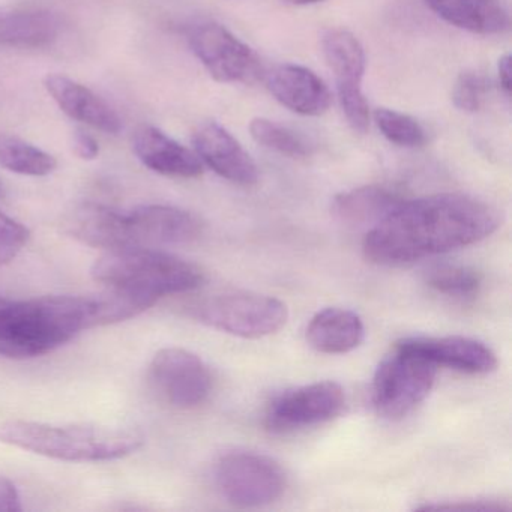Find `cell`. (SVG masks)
<instances>
[{"mask_svg":"<svg viewBox=\"0 0 512 512\" xmlns=\"http://www.w3.org/2000/svg\"><path fill=\"white\" fill-rule=\"evenodd\" d=\"M502 226L494 206L467 196L445 193L404 199L364 239L365 257L380 266H401L424 257L469 247Z\"/></svg>","mask_w":512,"mask_h":512,"instance_id":"cell-1","label":"cell"},{"mask_svg":"<svg viewBox=\"0 0 512 512\" xmlns=\"http://www.w3.org/2000/svg\"><path fill=\"white\" fill-rule=\"evenodd\" d=\"M91 329L89 296H43L0 305V355L31 359Z\"/></svg>","mask_w":512,"mask_h":512,"instance_id":"cell-2","label":"cell"},{"mask_svg":"<svg viewBox=\"0 0 512 512\" xmlns=\"http://www.w3.org/2000/svg\"><path fill=\"white\" fill-rule=\"evenodd\" d=\"M0 443L53 460L94 463L134 454L142 448L145 436L134 428L8 419L0 421Z\"/></svg>","mask_w":512,"mask_h":512,"instance_id":"cell-3","label":"cell"},{"mask_svg":"<svg viewBox=\"0 0 512 512\" xmlns=\"http://www.w3.org/2000/svg\"><path fill=\"white\" fill-rule=\"evenodd\" d=\"M91 275L104 287L142 293L157 302L173 293L197 289L205 281L199 266L149 247L106 251L95 260Z\"/></svg>","mask_w":512,"mask_h":512,"instance_id":"cell-4","label":"cell"},{"mask_svg":"<svg viewBox=\"0 0 512 512\" xmlns=\"http://www.w3.org/2000/svg\"><path fill=\"white\" fill-rule=\"evenodd\" d=\"M436 376L433 361L398 341L374 374V407L391 421L406 418L428 397Z\"/></svg>","mask_w":512,"mask_h":512,"instance_id":"cell-5","label":"cell"},{"mask_svg":"<svg viewBox=\"0 0 512 512\" xmlns=\"http://www.w3.org/2000/svg\"><path fill=\"white\" fill-rule=\"evenodd\" d=\"M203 325L241 338H263L280 331L289 319L286 304L274 296L232 292L211 296L194 305Z\"/></svg>","mask_w":512,"mask_h":512,"instance_id":"cell-6","label":"cell"},{"mask_svg":"<svg viewBox=\"0 0 512 512\" xmlns=\"http://www.w3.org/2000/svg\"><path fill=\"white\" fill-rule=\"evenodd\" d=\"M215 484L230 505L262 508L283 496L287 481L280 464L268 455L236 451L218 460Z\"/></svg>","mask_w":512,"mask_h":512,"instance_id":"cell-7","label":"cell"},{"mask_svg":"<svg viewBox=\"0 0 512 512\" xmlns=\"http://www.w3.org/2000/svg\"><path fill=\"white\" fill-rule=\"evenodd\" d=\"M188 44L217 82L251 85L265 74L259 56L218 23L193 26L188 32Z\"/></svg>","mask_w":512,"mask_h":512,"instance_id":"cell-8","label":"cell"},{"mask_svg":"<svg viewBox=\"0 0 512 512\" xmlns=\"http://www.w3.org/2000/svg\"><path fill=\"white\" fill-rule=\"evenodd\" d=\"M149 380L164 403L181 410L205 403L212 389L208 365L196 353L181 347H166L155 353L149 365Z\"/></svg>","mask_w":512,"mask_h":512,"instance_id":"cell-9","label":"cell"},{"mask_svg":"<svg viewBox=\"0 0 512 512\" xmlns=\"http://www.w3.org/2000/svg\"><path fill=\"white\" fill-rule=\"evenodd\" d=\"M323 55L337 82L338 100L347 122L355 133H367L370 107L362 92L365 74L364 47L355 35L344 29H332L323 37Z\"/></svg>","mask_w":512,"mask_h":512,"instance_id":"cell-10","label":"cell"},{"mask_svg":"<svg viewBox=\"0 0 512 512\" xmlns=\"http://www.w3.org/2000/svg\"><path fill=\"white\" fill-rule=\"evenodd\" d=\"M346 406L343 386L337 382L311 383L275 398L265 416L272 433H289L337 418Z\"/></svg>","mask_w":512,"mask_h":512,"instance_id":"cell-11","label":"cell"},{"mask_svg":"<svg viewBox=\"0 0 512 512\" xmlns=\"http://www.w3.org/2000/svg\"><path fill=\"white\" fill-rule=\"evenodd\" d=\"M133 247L187 245L202 235V223L185 209L169 205H142L127 214Z\"/></svg>","mask_w":512,"mask_h":512,"instance_id":"cell-12","label":"cell"},{"mask_svg":"<svg viewBox=\"0 0 512 512\" xmlns=\"http://www.w3.org/2000/svg\"><path fill=\"white\" fill-rule=\"evenodd\" d=\"M197 157L221 178L250 187L259 179V169L241 143L217 122H206L193 136Z\"/></svg>","mask_w":512,"mask_h":512,"instance_id":"cell-13","label":"cell"},{"mask_svg":"<svg viewBox=\"0 0 512 512\" xmlns=\"http://www.w3.org/2000/svg\"><path fill=\"white\" fill-rule=\"evenodd\" d=\"M64 232L80 244L112 251L133 247L127 214L98 203H83L68 212Z\"/></svg>","mask_w":512,"mask_h":512,"instance_id":"cell-14","label":"cell"},{"mask_svg":"<svg viewBox=\"0 0 512 512\" xmlns=\"http://www.w3.org/2000/svg\"><path fill=\"white\" fill-rule=\"evenodd\" d=\"M44 89L59 109L74 121L107 134L121 131L122 121L116 110L82 83L61 74H49L44 79Z\"/></svg>","mask_w":512,"mask_h":512,"instance_id":"cell-15","label":"cell"},{"mask_svg":"<svg viewBox=\"0 0 512 512\" xmlns=\"http://www.w3.org/2000/svg\"><path fill=\"white\" fill-rule=\"evenodd\" d=\"M278 103L302 116H320L331 107V92L319 76L299 65H281L268 76Z\"/></svg>","mask_w":512,"mask_h":512,"instance_id":"cell-16","label":"cell"},{"mask_svg":"<svg viewBox=\"0 0 512 512\" xmlns=\"http://www.w3.org/2000/svg\"><path fill=\"white\" fill-rule=\"evenodd\" d=\"M134 154L143 166L169 178L193 179L203 173L196 152L182 146L158 128L145 125L133 137Z\"/></svg>","mask_w":512,"mask_h":512,"instance_id":"cell-17","label":"cell"},{"mask_svg":"<svg viewBox=\"0 0 512 512\" xmlns=\"http://www.w3.org/2000/svg\"><path fill=\"white\" fill-rule=\"evenodd\" d=\"M439 367L452 368L467 374H488L496 370L497 358L490 347L467 337H418L401 340Z\"/></svg>","mask_w":512,"mask_h":512,"instance_id":"cell-18","label":"cell"},{"mask_svg":"<svg viewBox=\"0 0 512 512\" xmlns=\"http://www.w3.org/2000/svg\"><path fill=\"white\" fill-rule=\"evenodd\" d=\"M427 7L449 25L476 35L508 31L509 16L500 0H425Z\"/></svg>","mask_w":512,"mask_h":512,"instance_id":"cell-19","label":"cell"},{"mask_svg":"<svg viewBox=\"0 0 512 512\" xmlns=\"http://www.w3.org/2000/svg\"><path fill=\"white\" fill-rule=\"evenodd\" d=\"M365 326L361 317L346 308H326L311 319L307 341L326 355H343L361 346Z\"/></svg>","mask_w":512,"mask_h":512,"instance_id":"cell-20","label":"cell"},{"mask_svg":"<svg viewBox=\"0 0 512 512\" xmlns=\"http://www.w3.org/2000/svg\"><path fill=\"white\" fill-rule=\"evenodd\" d=\"M403 200L395 191L379 185H368L338 194L332 202V212L346 226L374 227Z\"/></svg>","mask_w":512,"mask_h":512,"instance_id":"cell-21","label":"cell"},{"mask_svg":"<svg viewBox=\"0 0 512 512\" xmlns=\"http://www.w3.org/2000/svg\"><path fill=\"white\" fill-rule=\"evenodd\" d=\"M59 22L47 11H0V46L46 47L56 40Z\"/></svg>","mask_w":512,"mask_h":512,"instance_id":"cell-22","label":"cell"},{"mask_svg":"<svg viewBox=\"0 0 512 512\" xmlns=\"http://www.w3.org/2000/svg\"><path fill=\"white\" fill-rule=\"evenodd\" d=\"M91 299V328L115 325L133 319L145 313L157 304L155 299L131 290L106 287L100 295L89 296Z\"/></svg>","mask_w":512,"mask_h":512,"instance_id":"cell-23","label":"cell"},{"mask_svg":"<svg viewBox=\"0 0 512 512\" xmlns=\"http://www.w3.org/2000/svg\"><path fill=\"white\" fill-rule=\"evenodd\" d=\"M0 166L17 175L41 178L55 172L58 161L26 140L0 134Z\"/></svg>","mask_w":512,"mask_h":512,"instance_id":"cell-24","label":"cell"},{"mask_svg":"<svg viewBox=\"0 0 512 512\" xmlns=\"http://www.w3.org/2000/svg\"><path fill=\"white\" fill-rule=\"evenodd\" d=\"M425 283L440 295L470 299L481 290L482 275L469 266L442 265L427 272Z\"/></svg>","mask_w":512,"mask_h":512,"instance_id":"cell-25","label":"cell"},{"mask_svg":"<svg viewBox=\"0 0 512 512\" xmlns=\"http://www.w3.org/2000/svg\"><path fill=\"white\" fill-rule=\"evenodd\" d=\"M251 137L263 148L290 158L307 157L310 146L301 136L277 122L256 118L250 124Z\"/></svg>","mask_w":512,"mask_h":512,"instance_id":"cell-26","label":"cell"},{"mask_svg":"<svg viewBox=\"0 0 512 512\" xmlns=\"http://www.w3.org/2000/svg\"><path fill=\"white\" fill-rule=\"evenodd\" d=\"M374 121L383 137L401 148H419L427 143L424 127L412 116L379 109L374 112Z\"/></svg>","mask_w":512,"mask_h":512,"instance_id":"cell-27","label":"cell"},{"mask_svg":"<svg viewBox=\"0 0 512 512\" xmlns=\"http://www.w3.org/2000/svg\"><path fill=\"white\" fill-rule=\"evenodd\" d=\"M31 239L25 224L0 211V266L13 262Z\"/></svg>","mask_w":512,"mask_h":512,"instance_id":"cell-28","label":"cell"},{"mask_svg":"<svg viewBox=\"0 0 512 512\" xmlns=\"http://www.w3.org/2000/svg\"><path fill=\"white\" fill-rule=\"evenodd\" d=\"M485 92H487V83L484 77L473 71H466L455 82L452 101L461 112L475 113L484 103Z\"/></svg>","mask_w":512,"mask_h":512,"instance_id":"cell-29","label":"cell"},{"mask_svg":"<svg viewBox=\"0 0 512 512\" xmlns=\"http://www.w3.org/2000/svg\"><path fill=\"white\" fill-rule=\"evenodd\" d=\"M418 509H436V511H503L508 509L502 503L488 502V500H467V502L442 503V505L419 506Z\"/></svg>","mask_w":512,"mask_h":512,"instance_id":"cell-30","label":"cell"},{"mask_svg":"<svg viewBox=\"0 0 512 512\" xmlns=\"http://www.w3.org/2000/svg\"><path fill=\"white\" fill-rule=\"evenodd\" d=\"M22 497L11 479L0 476V512L22 511Z\"/></svg>","mask_w":512,"mask_h":512,"instance_id":"cell-31","label":"cell"},{"mask_svg":"<svg viewBox=\"0 0 512 512\" xmlns=\"http://www.w3.org/2000/svg\"><path fill=\"white\" fill-rule=\"evenodd\" d=\"M74 154L85 161H92L100 155V145L94 137L79 131L74 137Z\"/></svg>","mask_w":512,"mask_h":512,"instance_id":"cell-32","label":"cell"},{"mask_svg":"<svg viewBox=\"0 0 512 512\" xmlns=\"http://www.w3.org/2000/svg\"><path fill=\"white\" fill-rule=\"evenodd\" d=\"M497 74H499L500 88L506 95L511 94V56L505 55L500 58L497 64Z\"/></svg>","mask_w":512,"mask_h":512,"instance_id":"cell-33","label":"cell"},{"mask_svg":"<svg viewBox=\"0 0 512 512\" xmlns=\"http://www.w3.org/2000/svg\"><path fill=\"white\" fill-rule=\"evenodd\" d=\"M287 4L298 5V7H305V5L320 4L323 0H284Z\"/></svg>","mask_w":512,"mask_h":512,"instance_id":"cell-34","label":"cell"},{"mask_svg":"<svg viewBox=\"0 0 512 512\" xmlns=\"http://www.w3.org/2000/svg\"><path fill=\"white\" fill-rule=\"evenodd\" d=\"M5 301H7V299L0 298V305L4 304Z\"/></svg>","mask_w":512,"mask_h":512,"instance_id":"cell-35","label":"cell"},{"mask_svg":"<svg viewBox=\"0 0 512 512\" xmlns=\"http://www.w3.org/2000/svg\"><path fill=\"white\" fill-rule=\"evenodd\" d=\"M0 193H2V187H0Z\"/></svg>","mask_w":512,"mask_h":512,"instance_id":"cell-36","label":"cell"}]
</instances>
